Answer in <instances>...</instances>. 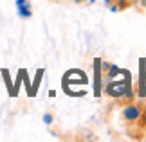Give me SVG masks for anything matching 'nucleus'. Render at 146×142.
Wrapping results in <instances>:
<instances>
[{"label":"nucleus","instance_id":"obj_1","mask_svg":"<svg viewBox=\"0 0 146 142\" xmlns=\"http://www.w3.org/2000/svg\"><path fill=\"white\" fill-rule=\"evenodd\" d=\"M141 115H143V110H141V106H137V104H126L123 108V117H125L128 122L139 121Z\"/></svg>","mask_w":146,"mask_h":142},{"label":"nucleus","instance_id":"obj_2","mask_svg":"<svg viewBox=\"0 0 146 142\" xmlns=\"http://www.w3.org/2000/svg\"><path fill=\"white\" fill-rule=\"evenodd\" d=\"M16 13L20 18H31L33 16V7L29 0H16Z\"/></svg>","mask_w":146,"mask_h":142},{"label":"nucleus","instance_id":"obj_3","mask_svg":"<svg viewBox=\"0 0 146 142\" xmlns=\"http://www.w3.org/2000/svg\"><path fill=\"white\" fill-rule=\"evenodd\" d=\"M43 122L50 124V122H52V115H50V113H45V115H43Z\"/></svg>","mask_w":146,"mask_h":142},{"label":"nucleus","instance_id":"obj_4","mask_svg":"<svg viewBox=\"0 0 146 142\" xmlns=\"http://www.w3.org/2000/svg\"><path fill=\"white\" fill-rule=\"evenodd\" d=\"M144 133H146V121H144Z\"/></svg>","mask_w":146,"mask_h":142},{"label":"nucleus","instance_id":"obj_5","mask_svg":"<svg viewBox=\"0 0 146 142\" xmlns=\"http://www.w3.org/2000/svg\"><path fill=\"white\" fill-rule=\"evenodd\" d=\"M74 2H78V4H80V2H81V0H74Z\"/></svg>","mask_w":146,"mask_h":142}]
</instances>
